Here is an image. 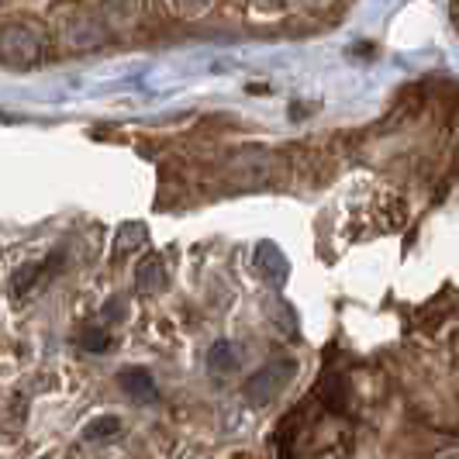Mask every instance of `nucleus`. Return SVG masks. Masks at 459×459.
Instances as JSON below:
<instances>
[{
	"label": "nucleus",
	"instance_id": "nucleus-1",
	"mask_svg": "<svg viewBox=\"0 0 459 459\" xmlns=\"http://www.w3.org/2000/svg\"><path fill=\"white\" fill-rule=\"evenodd\" d=\"M121 384H125V391L132 394V397H142V401H152L156 397V387H152V380H149V373H142V369H128V373H121Z\"/></svg>",
	"mask_w": 459,
	"mask_h": 459
},
{
	"label": "nucleus",
	"instance_id": "nucleus-2",
	"mask_svg": "<svg viewBox=\"0 0 459 459\" xmlns=\"http://www.w3.org/2000/svg\"><path fill=\"white\" fill-rule=\"evenodd\" d=\"M117 432V418H100V421H93L91 429H87V438H104V436H115Z\"/></svg>",
	"mask_w": 459,
	"mask_h": 459
}]
</instances>
